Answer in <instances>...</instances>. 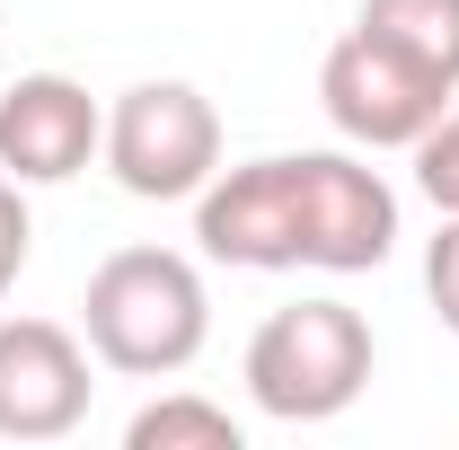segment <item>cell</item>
<instances>
[{
    "label": "cell",
    "instance_id": "obj_1",
    "mask_svg": "<svg viewBox=\"0 0 459 450\" xmlns=\"http://www.w3.org/2000/svg\"><path fill=\"white\" fill-rule=\"evenodd\" d=\"M80 327H89V353L107 371H124V380H177L204 353V336H212V300H204L195 256H177V247H115L89 274Z\"/></svg>",
    "mask_w": 459,
    "mask_h": 450
},
{
    "label": "cell",
    "instance_id": "obj_2",
    "mask_svg": "<svg viewBox=\"0 0 459 450\" xmlns=\"http://www.w3.org/2000/svg\"><path fill=\"white\" fill-rule=\"evenodd\" d=\"M371 389V327L344 300H291L247 336V397L274 424H327Z\"/></svg>",
    "mask_w": 459,
    "mask_h": 450
},
{
    "label": "cell",
    "instance_id": "obj_3",
    "mask_svg": "<svg viewBox=\"0 0 459 450\" xmlns=\"http://www.w3.org/2000/svg\"><path fill=\"white\" fill-rule=\"evenodd\" d=\"M98 160L115 169L124 195L186 203V195H204L212 169H221V115H212L204 89H186V80H142V89H124L107 107Z\"/></svg>",
    "mask_w": 459,
    "mask_h": 450
},
{
    "label": "cell",
    "instance_id": "obj_4",
    "mask_svg": "<svg viewBox=\"0 0 459 450\" xmlns=\"http://www.w3.org/2000/svg\"><path fill=\"white\" fill-rule=\"evenodd\" d=\"M451 98H459L451 80H433L415 54H398L371 27H344L336 45H327V62H318V107L362 151H415L451 115Z\"/></svg>",
    "mask_w": 459,
    "mask_h": 450
},
{
    "label": "cell",
    "instance_id": "obj_5",
    "mask_svg": "<svg viewBox=\"0 0 459 450\" xmlns=\"http://www.w3.org/2000/svg\"><path fill=\"white\" fill-rule=\"evenodd\" d=\"M195 247L238 274H291L300 265V151L212 169V186L195 195Z\"/></svg>",
    "mask_w": 459,
    "mask_h": 450
},
{
    "label": "cell",
    "instance_id": "obj_6",
    "mask_svg": "<svg viewBox=\"0 0 459 450\" xmlns=\"http://www.w3.org/2000/svg\"><path fill=\"white\" fill-rule=\"evenodd\" d=\"M398 247V195L353 151H300V265L371 274Z\"/></svg>",
    "mask_w": 459,
    "mask_h": 450
},
{
    "label": "cell",
    "instance_id": "obj_7",
    "mask_svg": "<svg viewBox=\"0 0 459 450\" xmlns=\"http://www.w3.org/2000/svg\"><path fill=\"white\" fill-rule=\"evenodd\" d=\"M89 344L62 318H0V442H62L89 415Z\"/></svg>",
    "mask_w": 459,
    "mask_h": 450
},
{
    "label": "cell",
    "instance_id": "obj_8",
    "mask_svg": "<svg viewBox=\"0 0 459 450\" xmlns=\"http://www.w3.org/2000/svg\"><path fill=\"white\" fill-rule=\"evenodd\" d=\"M98 142H107V107H98L80 80L27 71V80L0 89V177H18V186H62V177H80L98 160Z\"/></svg>",
    "mask_w": 459,
    "mask_h": 450
},
{
    "label": "cell",
    "instance_id": "obj_9",
    "mask_svg": "<svg viewBox=\"0 0 459 450\" xmlns=\"http://www.w3.org/2000/svg\"><path fill=\"white\" fill-rule=\"evenodd\" d=\"M353 27L389 36L398 54H415L433 80H451V89H459V0H362Z\"/></svg>",
    "mask_w": 459,
    "mask_h": 450
},
{
    "label": "cell",
    "instance_id": "obj_10",
    "mask_svg": "<svg viewBox=\"0 0 459 450\" xmlns=\"http://www.w3.org/2000/svg\"><path fill=\"white\" fill-rule=\"evenodd\" d=\"M238 415L212 406V397H160V406H142L133 424H124V450H238Z\"/></svg>",
    "mask_w": 459,
    "mask_h": 450
},
{
    "label": "cell",
    "instance_id": "obj_11",
    "mask_svg": "<svg viewBox=\"0 0 459 450\" xmlns=\"http://www.w3.org/2000/svg\"><path fill=\"white\" fill-rule=\"evenodd\" d=\"M415 186H424L433 212H459V107L415 142Z\"/></svg>",
    "mask_w": 459,
    "mask_h": 450
},
{
    "label": "cell",
    "instance_id": "obj_12",
    "mask_svg": "<svg viewBox=\"0 0 459 450\" xmlns=\"http://www.w3.org/2000/svg\"><path fill=\"white\" fill-rule=\"evenodd\" d=\"M424 300H433V318L459 336V212H442L433 247H424Z\"/></svg>",
    "mask_w": 459,
    "mask_h": 450
},
{
    "label": "cell",
    "instance_id": "obj_13",
    "mask_svg": "<svg viewBox=\"0 0 459 450\" xmlns=\"http://www.w3.org/2000/svg\"><path fill=\"white\" fill-rule=\"evenodd\" d=\"M27 247H36L27 195H18V177H0V300H9V282L27 274Z\"/></svg>",
    "mask_w": 459,
    "mask_h": 450
}]
</instances>
